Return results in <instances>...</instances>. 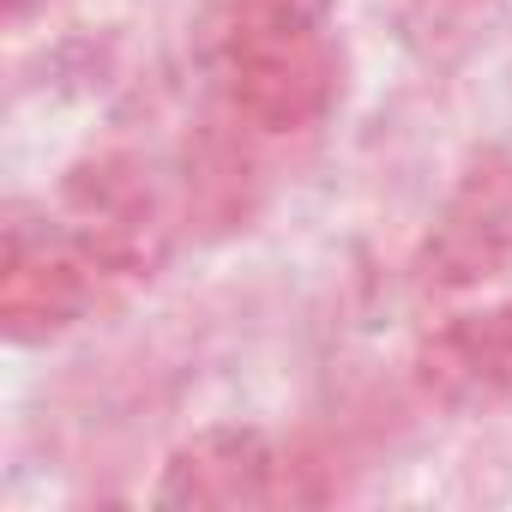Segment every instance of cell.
Wrapping results in <instances>:
<instances>
[{
  "label": "cell",
  "instance_id": "obj_1",
  "mask_svg": "<svg viewBox=\"0 0 512 512\" xmlns=\"http://www.w3.org/2000/svg\"><path fill=\"white\" fill-rule=\"evenodd\" d=\"M332 0H217L205 55L229 109L260 133H302L338 97Z\"/></svg>",
  "mask_w": 512,
  "mask_h": 512
},
{
  "label": "cell",
  "instance_id": "obj_2",
  "mask_svg": "<svg viewBox=\"0 0 512 512\" xmlns=\"http://www.w3.org/2000/svg\"><path fill=\"white\" fill-rule=\"evenodd\" d=\"M67 235L97 260L109 278H145L163 260V205L151 187V169L121 151H97L67 169L61 181Z\"/></svg>",
  "mask_w": 512,
  "mask_h": 512
},
{
  "label": "cell",
  "instance_id": "obj_7",
  "mask_svg": "<svg viewBox=\"0 0 512 512\" xmlns=\"http://www.w3.org/2000/svg\"><path fill=\"white\" fill-rule=\"evenodd\" d=\"M43 0H7V19H25V13H37Z\"/></svg>",
  "mask_w": 512,
  "mask_h": 512
},
{
  "label": "cell",
  "instance_id": "obj_3",
  "mask_svg": "<svg viewBox=\"0 0 512 512\" xmlns=\"http://www.w3.org/2000/svg\"><path fill=\"white\" fill-rule=\"evenodd\" d=\"M506 266H512V151L488 145L458 169L416 253V284L452 296V290H476L500 278Z\"/></svg>",
  "mask_w": 512,
  "mask_h": 512
},
{
  "label": "cell",
  "instance_id": "obj_4",
  "mask_svg": "<svg viewBox=\"0 0 512 512\" xmlns=\"http://www.w3.org/2000/svg\"><path fill=\"white\" fill-rule=\"evenodd\" d=\"M97 278V260L73 235H31L25 223H13L7 266H0V326L13 344H49L91 308Z\"/></svg>",
  "mask_w": 512,
  "mask_h": 512
},
{
  "label": "cell",
  "instance_id": "obj_6",
  "mask_svg": "<svg viewBox=\"0 0 512 512\" xmlns=\"http://www.w3.org/2000/svg\"><path fill=\"white\" fill-rule=\"evenodd\" d=\"M284 464L260 428H205L163 464L157 506H272L284 500Z\"/></svg>",
  "mask_w": 512,
  "mask_h": 512
},
{
  "label": "cell",
  "instance_id": "obj_5",
  "mask_svg": "<svg viewBox=\"0 0 512 512\" xmlns=\"http://www.w3.org/2000/svg\"><path fill=\"white\" fill-rule=\"evenodd\" d=\"M416 386L446 410H494L512 398V302L452 314L416 344Z\"/></svg>",
  "mask_w": 512,
  "mask_h": 512
}]
</instances>
